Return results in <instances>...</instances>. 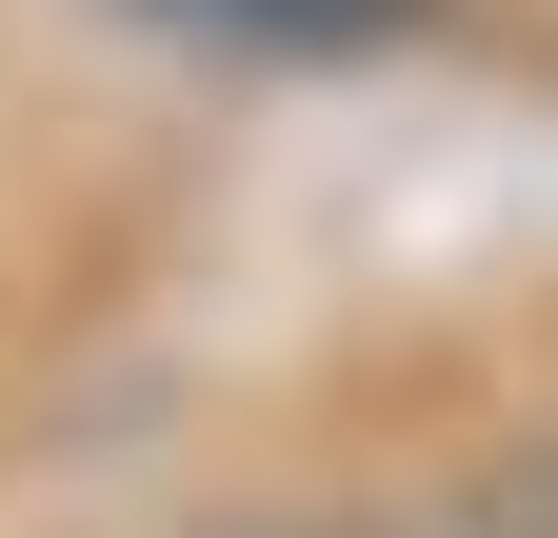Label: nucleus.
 I'll use <instances>...</instances> for the list:
<instances>
[{"mask_svg": "<svg viewBox=\"0 0 558 538\" xmlns=\"http://www.w3.org/2000/svg\"><path fill=\"white\" fill-rule=\"evenodd\" d=\"M519 538H558V458H538V479H519Z\"/></svg>", "mask_w": 558, "mask_h": 538, "instance_id": "obj_2", "label": "nucleus"}, {"mask_svg": "<svg viewBox=\"0 0 558 538\" xmlns=\"http://www.w3.org/2000/svg\"><path fill=\"white\" fill-rule=\"evenodd\" d=\"M160 40H220V60H360V40H418L439 0H140Z\"/></svg>", "mask_w": 558, "mask_h": 538, "instance_id": "obj_1", "label": "nucleus"}]
</instances>
